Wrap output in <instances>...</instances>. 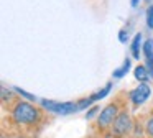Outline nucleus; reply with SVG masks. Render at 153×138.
<instances>
[{"mask_svg": "<svg viewBox=\"0 0 153 138\" xmlns=\"http://www.w3.org/2000/svg\"><path fill=\"white\" fill-rule=\"evenodd\" d=\"M146 26L150 30H153V5H150L148 10H146Z\"/></svg>", "mask_w": 153, "mask_h": 138, "instance_id": "nucleus-11", "label": "nucleus"}, {"mask_svg": "<svg viewBox=\"0 0 153 138\" xmlns=\"http://www.w3.org/2000/svg\"><path fill=\"white\" fill-rule=\"evenodd\" d=\"M140 43H142V35L137 33V35L133 36L132 46H130V49H132V56L135 59H140Z\"/></svg>", "mask_w": 153, "mask_h": 138, "instance_id": "nucleus-7", "label": "nucleus"}, {"mask_svg": "<svg viewBox=\"0 0 153 138\" xmlns=\"http://www.w3.org/2000/svg\"><path fill=\"white\" fill-rule=\"evenodd\" d=\"M143 54L146 59H153V39H146L145 45H143Z\"/></svg>", "mask_w": 153, "mask_h": 138, "instance_id": "nucleus-10", "label": "nucleus"}, {"mask_svg": "<svg viewBox=\"0 0 153 138\" xmlns=\"http://www.w3.org/2000/svg\"><path fill=\"white\" fill-rule=\"evenodd\" d=\"M2 138H25V137H22V135H10V137H2Z\"/></svg>", "mask_w": 153, "mask_h": 138, "instance_id": "nucleus-17", "label": "nucleus"}, {"mask_svg": "<svg viewBox=\"0 0 153 138\" xmlns=\"http://www.w3.org/2000/svg\"><path fill=\"white\" fill-rule=\"evenodd\" d=\"M15 92L17 94H20L22 97H25L27 100H30V102H33V100H36V97L35 95H31V94H28L27 91H23V89H20V87H15Z\"/></svg>", "mask_w": 153, "mask_h": 138, "instance_id": "nucleus-12", "label": "nucleus"}, {"mask_svg": "<svg viewBox=\"0 0 153 138\" xmlns=\"http://www.w3.org/2000/svg\"><path fill=\"white\" fill-rule=\"evenodd\" d=\"M146 68L150 71V76L153 77V59H146Z\"/></svg>", "mask_w": 153, "mask_h": 138, "instance_id": "nucleus-16", "label": "nucleus"}, {"mask_svg": "<svg viewBox=\"0 0 153 138\" xmlns=\"http://www.w3.org/2000/svg\"><path fill=\"white\" fill-rule=\"evenodd\" d=\"M110 89H112V84L109 82V84H105V85H104V87L100 89L99 92H96V94H92V95H91V97H89V99H91V102L99 100V99H104V97H105V95L110 92Z\"/></svg>", "mask_w": 153, "mask_h": 138, "instance_id": "nucleus-8", "label": "nucleus"}, {"mask_svg": "<svg viewBox=\"0 0 153 138\" xmlns=\"http://www.w3.org/2000/svg\"><path fill=\"white\" fill-rule=\"evenodd\" d=\"M133 74H135V79L140 82H146L150 77V71L148 68H146V64H140L135 68V71H133Z\"/></svg>", "mask_w": 153, "mask_h": 138, "instance_id": "nucleus-6", "label": "nucleus"}, {"mask_svg": "<svg viewBox=\"0 0 153 138\" xmlns=\"http://www.w3.org/2000/svg\"><path fill=\"white\" fill-rule=\"evenodd\" d=\"M145 131H146V135H148L150 138H153V117L145 123Z\"/></svg>", "mask_w": 153, "mask_h": 138, "instance_id": "nucleus-13", "label": "nucleus"}, {"mask_svg": "<svg viewBox=\"0 0 153 138\" xmlns=\"http://www.w3.org/2000/svg\"><path fill=\"white\" fill-rule=\"evenodd\" d=\"M41 105L43 108L50 112H54V114H61V115H68L73 114V112H77L79 107H77V102H56V100H41Z\"/></svg>", "mask_w": 153, "mask_h": 138, "instance_id": "nucleus-4", "label": "nucleus"}, {"mask_svg": "<svg viewBox=\"0 0 153 138\" xmlns=\"http://www.w3.org/2000/svg\"><path fill=\"white\" fill-rule=\"evenodd\" d=\"M112 133L115 135V137H119V138H122V137H125V135H128L130 131H132V128H133V120H132V117H130V114L123 108L122 112H119V115L115 117V120H114V123H112Z\"/></svg>", "mask_w": 153, "mask_h": 138, "instance_id": "nucleus-2", "label": "nucleus"}, {"mask_svg": "<svg viewBox=\"0 0 153 138\" xmlns=\"http://www.w3.org/2000/svg\"><path fill=\"white\" fill-rule=\"evenodd\" d=\"M119 39L122 43H127V39H128V33L125 31V30H120V33H119Z\"/></svg>", "mask_w": 153, "mask_h": 138, "instance_id": "nucleus-15", "label": "nucleus"}, {"mask_svg": "<svg viewBox=\"0 0 153 138\" xmlns=\"http://www.w3.org/2000/svg\"><path fill=\"white\" fill-rule=\"evenodd\" d=\"M119 110H120V107H119V102L117 100L112 102V104H109V105H105V107L100 110L99 117H97V125H99L100 130H107L109 127H112L115 117L119 115Z\"/></svg>", "mask_w": 153, "mask_h": 138, "instance_id": "nucleus-3", "label": "nucleus"}, {"mask_svg": "<svg viewBox=\"0 0 153 138\" xmlns=\"http://www.w3.org/2000/svg\"><path fill=\"white\" fill-rule=\"evenodd\" d=\"M12 120L20 127H33L41 120V112L30 102L17 100L12 107Z\"/></svg>", "mask_w": 153, "mask_h": 138, "instance_id": "nucleus-1", "label": "nucleus"}, {"mask_svg": "<svg viewBox=\"0 0 153 138\" xmlns=\"http://www.w3.org/2000/svg\"><path fill=\"white\" fill-rule=\"evenodd\" d=\"M132 5L137 7V5H138V0H132Z\"/></svg>", "mask_w": 153, "mask_h": 138, "instance_id": "nucleus-18", "label": "nucleus"}, {"mask_svg": "<svg viewBox=\"0 0 153 138\" xmlns=\"http://www.w3.org/2000/svg\"><path fill=\"white\" fill-rule=\"evenodd\" d=\"M97 112H99V107H92V108H89V112L86 114V118H87V120H91V118H92L94 115L97 114Z\"/></svg>", "mask_w": 153, "mask_h": 138, "instance_id": "nucleus-14", "label": "nucleus"}, {"mask_svg": "<svg viewBox=\"0 0 153 138\" xmlns=\"http://www.w3.org/2000/svg\"><path fill=\"white\" fill-rule=\"evenodd\" d=\"M150 94H152V91H150V87L146 85V82H142L140 85H137L135 89H132V91L128 92V99L133 104V107H140V105L150 97Z\"/></svg>", "mask_w": 153, "mask_h": 138, "instance_id": "nucleus-5", "label": "nucleus"}, {"mask_svg": "<svg viewBox=\"0 0 153 138\" xmlns=\"http://www.w3.org/2000/svg\"><path fill=\"white\" fill-rule=\"evenodd\" d=\"M128 68H130V59L127 58L125 61H123V64L120 66L119 69H115V71H114V77H122V76H125L127 74V71H128Z\"/></svg>", "mask_w": 153, "mask_h": 138, "instance_id": "nucleus-9", "label": "nucleus"}]
</instances>
